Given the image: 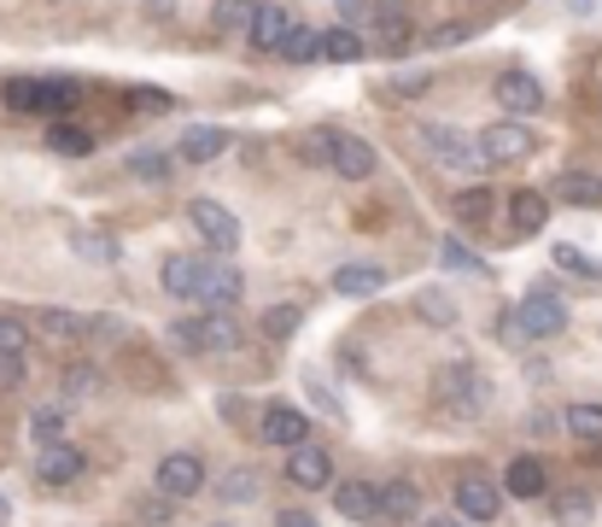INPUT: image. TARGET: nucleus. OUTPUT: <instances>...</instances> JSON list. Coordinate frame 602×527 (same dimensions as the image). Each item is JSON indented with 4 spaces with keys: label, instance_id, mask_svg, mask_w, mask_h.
Returning <instances> with one entry per match:
<instances>
[{
    "label": "nucleus",
    "instance_id": "6e6552de",
    "mask_svg": "<svg viewBox=\"0 0 602 527\" xmlns=\"http://www.w3.org/2000/svg\"><path fill=\"white\" fill-rule=\"evenodd\" d=\"M456 510H463L468 521H497V510H504V486H491L486 475H463L456 480Z\"/></svg>",
    "mask_w": 602,
    "mask_h": 527
},
{
    "label": "nucleus",
    "instance_id": "1a4fd4ad",
    "mask_svg": "<svg viewBox=\"0 0 602 527\" xmlns=\"http://www.w3.org/2000/svg\"><path fill=\"white\" fill-rule=\"evenodd\" d=\"M258 434H263L269 445H287V452H299V445L310 440V422H304V411H293V404H269L263 422H258Z\"/></svg>",
    "mask_w": 602,
    "mask_h": 527
},
{
    "label": "nucleus",
    "instance_id": "dca6fc26",
    "mask_svg": "<svg viewBox=\"0 0 602 527\" xmlns=\"http://www.w3.org/2000/svg\"><path fill=\"white\" fill-rule=\"evenodd\" d=\"M199 276H205V258H194V252H170V258H164V293H170V299H194Z\"/></svg>",
    "mask_w": 602,
    "mask_h": 527
},
{
    "label": "nucleus",
    "instance_id": "0eeeda50",
    "mask_svg": "<svg viewBox=\"0 0 602 527\" xmlns=\"http://www.w3.org/2000/svg\"><path fill=\"white\" fill-rule=\"evenodd\" d=\"M199 486H205V463L194 452H170L158 463V493L164 498H194Z\"/></svg>",
    "mask_w": 602,
    "mask_h": 527
},
{
    "label": "nucleus",
    "instance_id": "8fccbe9b",
    "mask_svg": "<svg viewBox=\"0 0 602 527\" xmlns=\"http://www.w3.org/2000/svg\"><path fill=\"white\" fill-rule=\"evenodd\" d=\"M463 521H468V516H427L422 527H463Z\"/></svg>",
    "mask_w": 602,
    "mask_h": 527
},
{
    "label": "nucleus",
    "instance_id": "2f4dec72",
    "mask_svg": "<svg viewBox=\"0 0 602 527\" xmlns=\"http://www.w3.org/2000/svg\"><path fill=\"white\" fill-rule=\"evenodd\" d=\"M415 317H422V322H433V329H450V322H456V306H450V293H422V299H415Z\"/></svg>",
    "mask_w": 602,
    "mask_h": 527
},
{
    "label": "nucleus",
    "instance_id": "6ab92c4d",
    "mask_svg": "<svg viewBox=\"0 0 602 527\" xmlns=\"http://www.w3.org/2000/svg\"><path fill=\"white\" fill-rule=\"evenodd\" d=\"M386 288V270H375V264H340L334 270V293L340 299H369Z\"/></svg>",
    "mask_w": 602,
    "mask_h": 527
},
{
    "label": "nucleus",
    "instance_id": "f03ea898",
    "mask_svg": "<svg viewBox=\"0 0 602 527\" xmlns=\"http://www.w3.org/2000/svg\"><path fill=\"white\" fill-rule=\"evenodd\" d=\"M422 141H427V153L439 158L445 170H480L486 165V147L474 135L463 130H445V124H422Z\"/></svg>",
    "mask_w": 602,
    "mask_h": 527
},
{
    "label": "nucleus",
    "instance_id": "2eb2a0df",
    "mask_svg": "<svg viewBox=\"0 0 602 527\" xmlns=\"http://www.w3.org/2000/svg\"><path fill=\"white\" fill-rule=\"evenodd\" d=\"M35 475L48 480V486H65V480H76V475H82V452H76V445H65V440H59V445H41Z\"/></svg>",
    "mask_w": 602,
    "mask_h": 527
},
{
    "label": "nucleus",
    "instance_id": "e433bc0d",
    "mask_svg": "<svg viewBox=\"0 0 602 527\" xmlns=\"http://www.w3.org/2000/svg\"><path fill=\"white\" fill-rule=\"evenodd\" d=\"M76 106V83H41V117H59Z\"/></svg>",
    "mask_w": 602,
    "mask_h": 527
},
{
    "label": "nucleus",
    "instance_id": "bb28decb",
    "mask_svg": "<svg viewBox=\"0 0 602 527\" xmlns=\"http://www.w3.org/2000/svg\"><path fill=\"white\" fill-rule=\"evenodd\" d=\"M281 53L293 59V65H316V59H322V35L310 30V24H293V35H287Z\"/></svg>",
    "mask_w": 602,
    "mask_h": 527
},
{
    "label": "nucleus",
    "instance_id": "f8f14e48",
    "mask_svg": "<svg viewBox=\"0 0 602 527\" xmlns=\"http://www.w3.org/2000/svg\"><path fill=\"white\" fill-rule=\"evenodd\" d=\"M491 94H497V106L504 112H538L544 106V89H538V76H527V71H504Z\"/></svg>",
    "mask_w": 602,
    "mask_h": 527
},
{
    "label": "nucleus",
    "instance_id": "412c9836",
    "mask_svg": "<svg viewBox=\"0 0 602 527\" xmlns=\"http://www.w3.org/2000/svg\"><path fill=\"white\" fill-rule=\"evenodd\" d=\"M509 223H515L521 235H538V229L550 223V199H544V194H532V188H521V194L509 199Z\"/></svg>",
    "mask_w": 602,
    "mask_h": 527
},
{
    "label": "nucleus",
    "instance_id": "58836bf2",
    "mask_svg": "<svg viewBox=\"0 0 602 527\" xmlns=\"http://www.w3.org/2000/svg\"><path fill=\"white\" fill-rule=\"evenodd\" d=\"M24 322L18 317H0V358H12V363H24Z\"/></svg>",
    "mask_w": 602,
    "mask_h": 527
},
{
    "label": "nucleus",
    "instance_id": "cd10ccee",
    "mask_svg": "<svg viewBox=\"0 0 602 527\" xmlns=\"http://www.w3.org/2000/svg\"><path fill=\"white\" fill-rule=\"evenodd\" d=\"M170 170H176V158H170V153H153V147L129 153V176H141V182H164Z\"/></svg>",
    "mask_w": 602,
    "mask_h": 527
},
{
    "label": "nucleus",
    "instance_id": "4c0bfd02",
    "mask_svg": "<svg viewBox=\"0 0 602 527\" xmlns=\"http://www.w3.org/2000/svg\"><path fill=\"white\" fill-rule=\"evenodd\" d=\"M491 206H497L491 188H468L463 199H456V217H463V223H486V217H491Z\"/></svg>",
    "mask_w": 602,
    "mask_h": 527
},
{
    "label": "nucleus",
    "instance_id": "a211bd4d",
    "mask_svg": "<svg viewBox=\"0 0 602 527\" xmlns=\"http://www.w3.org/2000/svg\"><path fill=\"white\" fill-rule=\"evenodd\" d=\"M504 493H515V498H544L550 493V469L538 457H515L509 475H504Z\"/></svg>",
    "mask_w": 602,
    "mask_h": 527
},
{
    "label": "nucleus",
    "instance_id": "f704fd0d",
    "mask_svg": "<svg viewBox=\"0 0 602 527\" xmlns=\"http://www.w3.org/2000/svg\"><path fill=\"white\" fill-rule=\"evenodd\" d=\"M556 264H562V270H573V276H585V281H602V258H585L568 240V247H556Z\"/></svg>",
    "mask_w": 602,
    "mask_h": 527
},
{
    "label": "nucleus",
    "instance_id": "c756f323",
    "mask_svg": "<svg viewBox=\"0 0 602 527\" xmlns=\"http://www.w3.org/2000/svg\"><path fill=\"white\" fill-rule=\"evenodd\" d=\"M76 252L89 264H117V235H100V229H76Z\"/></svg>",
    "mask_w": 602,
    "mask_h": 527
},
{
    "label": "nucleus",
    "instance_id": "5701e85b",
    "mask_svg": "<svg viewBox=\"0 0 602 527\" xmlns=\"http://www.w3.org/2000/svg\"><path fill=\"white\" fill-rule=\"evenodd\" d=\"M381 516H386V521H415V516H422V493H415L409 480L381 486Z\"/></svg>",
    "mask_w": 602,
    "mask_h": 527
},
{
    "label": "nucleus",
    "instance_id": "7c9ffc66",
    "mask_svg": "<svg viewBox=\"0 0 602 527\" xmlns=\"http://www.w3.org/2000/svg\"><path fill=\"white\" fill-rule=\"evenodd\" d=\"M568 434L602 445V404H573V411H568Z\"/></svg>",
    "mask_w": 602,
    "mask_h": 527
},
{
    "label": "nucleus",
    "instance_id": "c9c22d12",
    "mask_svg": "<svg viewBox=\"0 0 602 527\" xmlns=\"http://www.w3.org/2000/svg\"><path fill=\"white\" fill-rule=\"evenodd\" d=\"M252 498H258V475H252V469H228L222 504H252Z\"/></svg>",
    "mask_w": 602,
    "mask_h": 527
},
{
    "label": "nucleus",
    "instance_id": "39448f33",
    "mask_svg": "<svg viewBox=\"0 0 602 527\" xmlns=\"http://www.w3.org/2000/svg\"><path fill=\"white\" fill-rule=\"evenodd\" d=\"M188 223L199 229V240H211L217 252H235L240 247V217L217 206V199H188Z\"/></svg>",
    "mask_w": 602,
    "mask_h": 527
},
{
    "label": "nucleus",
    "instance_id": "4468645a",
    "mask_svg": "<svg viewBox=\"0 0 602 527\" xmlns=\"http://www.w3.org/2000/svg\"><path fill=\"white\" fill-rule=\"evenodd\" d=\"M246 35H252V48L281 53V48H287V35H293V18H287L281 7H258V12H252V24H246Z\"/></svg>",
    "mask_w": 602,
    "mask_h": 527
},
{
    "label": "nucleus",
    "instance_id": "a18cd8bd",
    "mask_svg": "<svg viewBox=\"0 0 602 527\" xmlns=\"http://www.w3.org/2000/svg\"><path fill=\"white\" fill-rule=\"evenodd\" d=\"M129 106L153 112V106H170V94H164V89H135V94H129Z\"/></svg>",
    "mask_w": 602,
    "mask_h": 527
},
{
    "label": "nucleus",
    "instance_id": "20e7f679",
    "mask_svg": "<svg viewBox=\"0 0 602 527\" xmlns=\"http://www.w3.org/2000/svg\"><path fill=\"white\" fill-rule=\"evenodd\" d=\"M515 329H521L527 340H550L568 329V306L556 293H527L521 306H515Z\"/></svg>",
    "mask_w": 602,
    "mask_h": 527
},
{
    "label": "nucleus",
    "instance_id": "72a5a7b5",
    "mask_svg": "<svg viewBox=\"0 0 602 527\" xmlns=\"http://www.w3.org/2000/svg\"><path fill=\"white\" fill-rule=\"evenodd\" d=\"M299 322H304L299 306H276V311H263V334L269 340H287V334H299Z\"/></svg>",
    "mask_w": 602,
    "mask_h": 527
},
{
    "label": "nucleus",
    "instance_id": "4be33fe9",
    "mask_svg": "<svg viewBox=\"0 0 602 527\" xmlns=\"http://www.w3.org/2000/svg\"><path fill=\"white\" fill-rule=\"evenodd\" d=\"M556 199H568V206H602V176L562 170V176H556Z\"/></svg>",
    "mask_w": 602,
    "mask_h": 527
},
{
    "label": "nucleus",
    "instance_id": "09e8293b",
    "mask_svg": "<svg viewBox=\"0 0 602 527\" xmlns=\"http://www.w3.org/2000/svg\"><path fill=\"white\" fill-rule=\"evenodd\" d=\"M340 12L345 18H369V0H340Z\"/></svg>",
    "mask_w": 602,
    "mask_h": 527
},
{
    "label": "nucleus",
    "instance_id": "ddd939ff",
    "mask_svg": "<svg viewBox=\"0 0 602 527\" xmlns=\"http://www.w3.org/2000/svg\"><path fill=\"white\" fill-rule=\"evenodd\" d=\"M287 480L293 486H328L334 480V463H328L322 445H299V452H287Z\"/></svg>",
    "mask_w": 602,
    "mask_h": 527
},
{
    "label": "nucleus",
    "instance_id": "49530a36",
    "mask_svg": "<svg viewBox=\"0 0 602 527\" xmlns=\"http://www.w3.org/2000/svg\"><path fill=\"white\" fill-rule=\"evenodd\" d=\"M24 375V363H12V358H0V388H12V381Z\"/></svg>",
    "mask_w": 602,
    "mask_h": 527
},
{
    "label": "nucleus",
    "instance_id": "a19ab883",
    "mask_svg": "<svg viewBox=\"0 0 602 527\" xmlns=\"http://www.w3.org/2000/svg\"><path fill=\"white\" fill-rule=\"evenodd\" d=\"M556 521H591V498L585 493H562V498H556Z\"/></svg>",
    "mask_w": 602,
    "mask_h": 527
},
{
    "label": "nucleus",
    "instance_id": "b1692460",
    "mask_svg": "<svg viewBox=\"0 0 602 527\" xmlns=\"http://www.w3.org/2000/svg\"><path fill=\"white\" fill-rule=\"evenodd\" d=\"M322 59H328V65H357V59H363V35L351 30V24L328 30L322 35Z\"/></svg>",
    "mask_w": 602,
    "mask_h": 527
},
{
    "label": "nucleus",
    "instance_id": "c03bdc74",
    "mask_svg": "<svg viewBox=\"0 0 602 527\" xmlns=\"http://www.w3.org/2000/svg\"><path fill=\"white\" fill-rule=\"evenodd\" d=\"M94 381H100L94 370H71V375H65V393H71V399H82V393H94Z\"/></svg>",
    "mask_w": 602,
    "mask_h": 527
},
{
    "label": "nucleus",
    "instance_id": "79ce46f5",
    "mask_svg": "<svg viewBox=\"0 0 602 527\" xmlns=\"http://www.w3.org/2000/svg\"><path fill=\"white\" fill-rule=\"evenodd\" d=\"M439 252H445V264H450V270H480V258H474V252H468L456 235H445V240H439Z\"/></svg>",
    "mask_w": 602,
    "mask_h": 527
},
{
    "label": "nucleus",
    "instance_id": "393cba45",
    "mask_svg": "<svg viewBox=\"0 0 602 527\" xmlns=\"http://www.w3.org/2000/svg\"><path fill=\"white\" fill-rule=\"evenodd\" d=\"M35 329L48 340H82V334H94V322H82L76 311H35Z\"/></svg>",
    "mask_w": 602,
    "mask_h": 527
},
{
    "label": "nucleus",
    "instance_id": "a878e982",
    "mask_svg": "<svg viewBox=\"0 0 602 527\" xmlns=\"http://www.w3.org/2000/svg\"><path fill=\"white\" fill-rule=\"evenodd\" d=\"M0 100H7V112H35L41 117V83L35 76H12V83L0 89Z\"/></svg>",
    "mask_w": 602,
    "mask_h": 527
},
{
    "label": "nucleus",
    "instance_id": "9b49d317",
    "mask_svg": "<svg viewBox=\"0 0 602 527\" xmlns=\"http://www.w3.org/2000/svg\"><path fill=\"white\" fill-rule=\"evenodd\" d=\"M375 165H381V158H375V147H369L363 135H351V130L334 135V170H340V176L369 182V176H375Z\"/></svg>",
    "mask_w": 602,
    "mask_h": 527
},
{
    "label": "nucleus",
    "instance_id": "423d86ee",
    "mask_svg": "<svg viewBox=\"0 0 602 527\" xmlns=\"http://www.w3.org/2000/svg\"><path fill=\"white\" fill-rule=\"evenodd\" d=\"M480 147H486V165H521V158L532 153V130L504 117V124L480 130Z\"/></svg>",
    "mask_w": 602,
    "mask_h": 527
},
{
    "label": "nucleus",
    "instance_id": "ea45409f",
    "mask_svg": "<svg viewBox=\"0 0 602 527\" xmlns=\"http://www.w3.org/2000/svg\"><path fill=\"white\" fill-rule=\"evenodd\" d=\"M252 0H217V7H211V18H217V24L222 30H240V24H252Z\"/></svg>",
    "mask_w": 602,
    "mask_h": 527
},
{
    "label": "nucleus",
    "instance_id": "f257e3e1",
    "mask_svg": "<svg viewBox=\"0 0 602 527\" xmlns=\"http://www.w3.org/2000/svg\"><path fill=\"white\" fill-rule=\"evenodd\" d=\"M433 393L445 399L450 416H480L491 404V381L474 370V363H445V370L433 375Z\"/></svg>",
    "mask_w": 602,
    "mask_h": 527
},
{
    "label": "nucleus",
    "instance_id": "f3484780",
    "mask_svg": "<svg viewBox=\"0 0 602 527\" xmlns=\"http://www.w3.org/2000/svg\"><path fill=\"white\" fill-rule=\"evenodd\" d=\"M334 504H340V516H351V521H375L381 516V486L345 480V486H334Z\"/></svg>",
    "mask_w": 602,
    "mask_h": 527
},
{
    "label": "nucleus",
    "instance_id": "473e14b6",
    "mask_svg": "<svg viewBox=\"0 0 602 527\" xmlns=\"http://www.w3.org/2000/svg\"><path fill=\"white\" fill-rule=\"evenodd\" d=\"M334 135H340V130H310L304 147H299L304 165H328V170H334Z\"/></svg>",
    "mask_w": 602,
    "mask_h": 527
},
{
    "label": "nucleus",
    "instance_id": "de8ad7c7",
    "mask_svg": "<svg viewBox=\"0 0 602 527\" xmlns=\"http://www.w3.org/2000/svg\"><path fill=\"white\" fill-rule=\"evenodd\" d=\"M281 527H316V516H304V510H287Z\"/></svg>",
    "mask_w": 602,
    "mask_h": 527
},
{
    "label": "nucleus",
    "instance_id": "7ed1b4c3",
    "mask_svg": "<svg viewBox=\"0 0 602 527\" xmlns=\"http://www.w3.org/2000/svg\"><path fill=\"white\" fill-rule=\"evenodd\" d=\"M176 340H188L194 352H240V322L228 311H205L199 322H181Z\"/></svg>",
    "mask_w": 602,
    "mask_h": 527
},
{
    "label": "nucleus",
    "instance_id": "37998d69",
    "mask_svg": "<svg viewBox=\"0 0 602 527\" xmlns=\"http://www.w3.org/2000/svg\"><path fill=\"white\" fill-rule=\"evenodd\" d=\"M30 428H35V440H41V445H59V428H65V416H59L53 404H48V411H35Z\"/></svg>",
    "mask_w": 602,
    "mask_h": 527
},
{
    "label": "nucleus",
    "instance_id": "c85d7f7f",
    "mask_svg": "<svg viewBox=\"0 0 602 527\" xmlns=\"http://www.w3.org/2000/svg\"><path fill=\"white\" fill-rule=\"evenodd\" d=\"M48 147H53V153H65V158H82V153L94 147V135H89V130H76V124H53V130H48Z\"/></svg>",
    "mask_w": 602,
    "mask_h": 527
},
{
    "label": "nucleus",
    "instance_id": "aec40b11",
    "mask_svg": "<svg viewBox=\"0 0 602 527\" xmlns=\"http://www.w3.org/2000/svg\"><path fill=\"white\" fill-rule=\"evenodd\" d=\"M222 153H228V130L217 124H194L176 147V158H188V165H205V158H222Z\"/></svg>",
    "mask_w": 602,
    "mask_h": 527
},
{
    "label": "nucleus",
    "instance_id": "9d476101",
    "mask_svg": "<svg viewBox=\"0 0 602 527\" xmlns=\"http://www.w3.org/2000/svg\"><path fill=\"white\" fill-rule=\"evenodd\" d=\"M240 293H246L240 270H235V264H222V258H217V264H205V276H199V293H194V299H205L211 311H228Z\"/></svg>",
    "mask_w": 602,
    "mask_h": 527
}]
</instances>
